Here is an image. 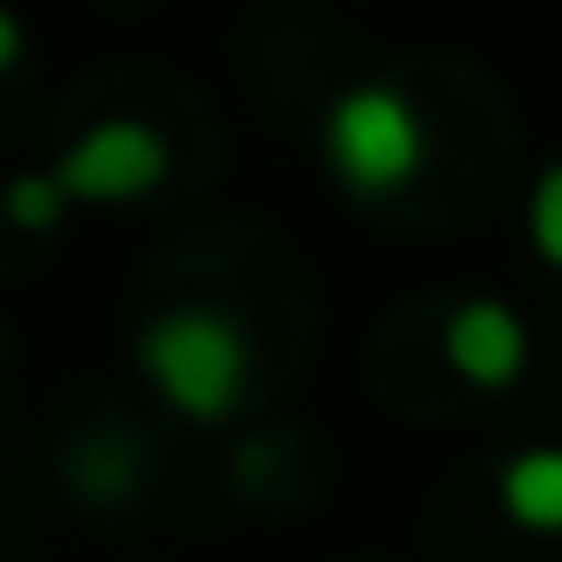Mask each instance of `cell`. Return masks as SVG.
I'll list each match as a JSON object with an SVG mask.
<instances>
[{
    "label": "cell",
    "instance_id": "cell-3",
    "mask_svg": "<svg viewBox=\"0 0 562 562\" xmlns=\"http://www.w3.org/2000/svg\"><path fill=\"white\" fill-rule=\"evenodd\" d=\"M71 206H136L171 179V143L165 128L136 122V114H100L86 122L65 150L43 165Z\"/></svg>",
    "mask_w": 562,
    "mask_h": 562
},
{
    "label": "cell",
    "instance_id": "cell-1",
    "mask_svg": "<svg viewBox=\"0 0 562 562\" xmlns=\"http://www.w3.org/2000/svg\"><path fill=\"white\" fill-rule=\"evenodd\" d=\"M136 371L179 420L221 427L243 413L249 378H257V342L221 306H165L136 335Z\"/></svg>",
    "mask_w": 562,
    "mask_h": 562
},
{
    "label": "cell",
    "instance_id": "cell-5",
    "mask_svg": "<svg viewBox=\"0 0 562 562\" xmlns=\"http://www.w3.org/2000/svg\"><path fill=\"white\" fill-rule=\"evenodd\" d=\"M498 513L520 535H555L562 527V456L549 441H527L498 463Z\"/></svg>",
    "mask_w": 562,
    "mask_h": 562
},
{
    "label": "cell",
    "instance_id": "cell-10",
    "mask_svg": "<svg viewBox=\"0 0 562 562\" xmlns=\"http://www.w3.org/2000/svg\"><path fill=\"white\" fill-rule=\"evenodd\" d=\"M0 342H8V335H0Z\"/></svg>",
    "mask_w": 562,
    "mask_h": 562
},
{
    "label": "cell",
    "instance_id": "cell-8",
    "mask_svg": "<svg viewBox=\"0 0 562 562\" xmlns=\"http://www.w3.org/2000/svg\"><path fill=\"white\" fill-rule=\"evenodd\" d=\"M527 243H535V257L562 263V171L555 165H541L535 171V192H527Z\"/></svg>",
    "mask_w": 562,
    "mask_h": 562
},
{
    "label": "cell",
    "instance_id": "cell-2",
    "mask_svg": "<svg viewBox=\"0 0 562 562\" xmlns=\"http://www.w3.org/2000/svg\"><path fill=\"white\" fill-rule=\"evenodd\" d=\"M427 157H435V136H427V114L413 108L406 86L357 79L321 108V165L357 200L406 192L427 171Z\"/></svg>",
    "mask_w": 562,
    "mask_h": 562
},
{
    "label": "cell",
    "instance_id": "cell-6",
    "mask_svg": "<svg viewBox=\"0 0 562 562\" xmlns=\"http://www.w3.org/2000/svg\"><path fill=\"white\" fill-rule=\"evenodd\" d=\"M65 477H71V492H79L86 506H122V498H136V484H143V449L122 435V427H86V435L71 441V456H65Z\"/></svg>",
    "mask_w": 562,
    "mask_h": 562
},
{
    "label": "cell",
    "instance_id": "cell-7",
    "mask_svg": "<svg viewBox=\"0 0 562 562\" xmlns=\"http://www.w3.org/2000/svg\"><path fill=\"white\" fill-rule=\"evenodd\" d=\"M65 214H71V200L57 192L50 171H14V179L0 186V221L22 228V235H50Z\"/></svg>",
    "mask_w": 562,
    "mask_h": 562
},
{
    "label": "cell",
    "instance_id": "cell-9",
    "mask_svg": "<svg viewBox=\"0 0 562 562\" xmlns=\"http://www.w3.org/2000/svg\"><path fill=\"white\" fill-rule=\"evenodd\" d=\"M22 50H29V29H22V14L0 0V79H8L14 65H22Z\"/></svg>",
    "mask_w": 562,
    "mask_h": 562
},
{
    "label": "cell",
    "instance_id": "cell-4",
    "mask_svg": "<svg viewBox=\"0 0 562 562\" xmlns=\"http://www.w3.org/2000/svg\"><path fill=\"white\" fill-rule=\"evenodd\" d=\"M441 363H449L470 392H506V384H520L527 363H535V335H527V321L513 314L506 300L470 292V300L449 306V321H441Z\"/></svg>",
    "mask_w": 562,
    "mask_h": 562
}]
</instances>
